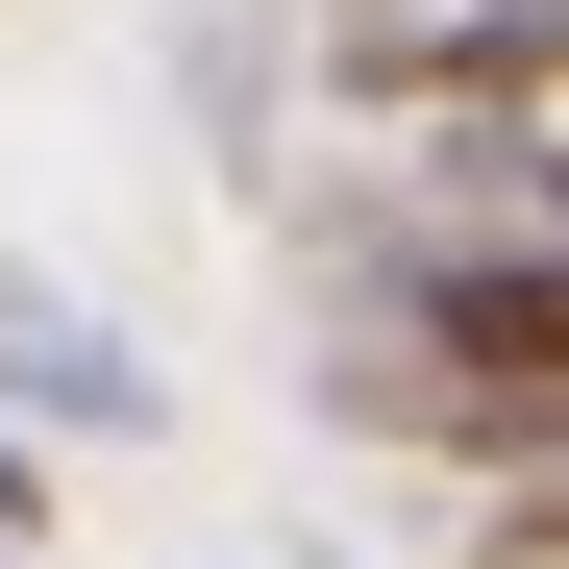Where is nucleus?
<instances>
[{
	"label": "nucleus",
	"instance_id": "1",
	"mask_svg": "<svg viewBox=\"0 0 569 569\" xmlns=\"http://www.w3.org/2000/svg\"><path fill=\"white\" fill-rule=\"evenodd\" d=\"M397 347L470 397V446H545L569 421V272H545V199H446V248H397Z\"/></svg>",
	"mask_w": 569,
	"mask_h": 569
},
{
	"label": "nucleus",
	"instance_id": "2",
	"mask_svg": "<svg viewBox=\"0 0 569 569\" xmlns=\"http://www.w3.org/2000/svg\"><path fill=\"white\" fill-rule=\"evenodd\" d=\"M0 421H26V446H149V421H173V371H149L100 298H50V272L0 248Z\"/></svg>",
	"mask_w": 569,
	"mask_h": 569
},
{
	"label": "nucleus",
	"instance_id": "3",
	"mask_svg": "<svg viewBox=\"0 0 569 569\" xmlns=\"http://www.w3.org/2000/svg\"><path fill=\"white\" fill-rule=\"evenodd\" d=\"M322 74L347 100H421V124H545V0H421V26H347Z\"/></svg>",
	"mask_w": 569,
	"mask_h": 569
},
{
	"label": "nucleus",
	"instance_id": "4",
	"mask_svg": "<svg viewBox=\"0 0 569 569\" xmlns=\"http://www.w3.org/2000/svg\"><path fill=\"white\" fill-rule=\"evenodd\" d=\"M470 569H569V520H545V446L496 470V545H470Z\"/></svg>",
	"mask_w": 569,
	"mask_h": 569
},
{
	"label": "nucleus",
	"instance_id": "5",
	"mask_svg": "<svg viewBox=\"0 0 569 569\" xmlns=\"http://www.w3.org/2000/svg\"><path fill=\"white\" fill-rule=\"evenodd\" d=\"M0 545H50V446L26 421H0Z\"/></svg>",
	"mask_w": 569,
	"mask_h": 569
},
{
	"label": "nucleus",
	"instance_id": "6",
	"mask_svg": "<svg viewBox=\"0 0 569 569\" xmlns=\"http://www.w3.org/2000/svg\"><path fill=\"white\" fill-rule=\"evenodd\" d=\"M0 569H50V545H0Z\"/></svg>",
	"mask_w": 569,
	"mask_h": 569
}]
</instances>
